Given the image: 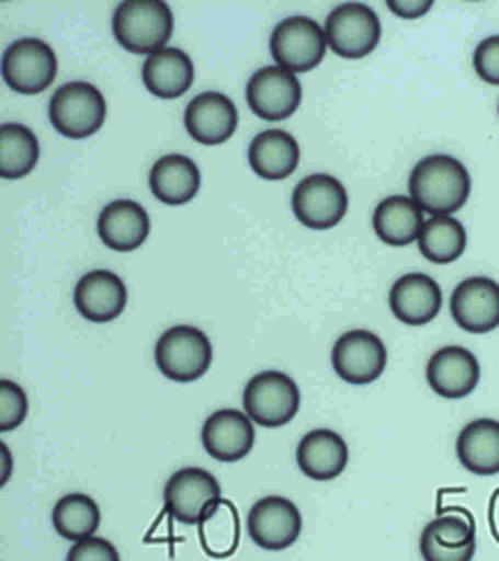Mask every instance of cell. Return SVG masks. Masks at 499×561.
<instances>
[{"label": "cell", "mask_w": 499, "mask_h": 561, "mask_svg": "<svg viewBox=\"0 0 499 561\" xmlns=\"http://www.w3.org/2000/svg\"><path fill=\"white\" fill-rule=\"evenodd\" d=\"M410 198L433 217H451L467 203L472 178L456 157H423L410 173Z\"/></svg>", "instance_id": "obj_1"}, {"label": "cell", "mask_w": 499, "mask_h": 561, "mask_svg": "<svg viewBox=\"0 0 499 561\" xmlns=\"http://www.w3.org/2000/svg\"><path fill=\"white\" fill-rule=\"evenodd\" d=\"M113 35L129 54H157L173 35V12L163 0H125L115 8Z\"/></svg>", "instance_id": "obj_2"}, {"label": "cell", "mask_w": 499, "mask_h": 561, "mask_svg": "<svg viewBox=\"0 0 499 561\" xmlns=\"http://www.w3.org/2000/svg\"><path fill=\"white\" fill-rule=\"evenodd\" d=\"M212 341L192 324L171 327L155 345L157 368L173 382L201 380L212 366Z\"/></svg>", "instance_id": "obj_3"}, {"label": "cell", "mask_w": 499, "mask_h": 561, "mask_svg": "<svg viewBox=\"0 0 499 561\" xmlns=\"http://www.w3.org/2000/svg\"><path fill=\"white\" fill-rule=\"evenodd\" d=\"M49 121L58 134L75 140L98 134L106 121L104 95L86 81L65 83L49 102Z\"/></svg>", "instance_id": "obj_4"}, {"label": "cell", "mask_w": 499, "mask_h": 561, "mask_svg": "<svg viewBox=\"0 0 499 561\" xmlns=\"http://www.w3.org/2000/svg\"><path fill=\"white\" fill-rule=\"evenodd\" d=\"M327 46L325 28L302 14L283 19L270 37V54L276 67L288 69L293 75L316 69L325 60Z\"/></svg>", "instance_id": "obj_5"}, {"label": "cell", "mask_w": 499, "mask_h": 561, "mask_svg": "<svg viewBox=\"0 0 499 561\" xmlns=\"http://www.w3.org/2000/svg\"><path fill=\"white\" fill-rule=\"evenodd\" d=\"M245 412L258 426L281 428L299 412V387L281 370H263L245 387Z\"/></svg>", "instance_id": "obj_6"}, {"label": "cell", "mask_w": 499, "mask_h": 561, "mask_svg": "<svg viewBox=\"0 0 499 561\" xmlns=\"http://www.w3.org/2000/svg\"><path fill=\"white\" fill-rule=\"evenodd\" d=\"M325 35L329 49L337 56L360 60L375 51L379 37H383V23L368 5L343 3L329 12Z\"/></svg>", "instance_id": "obj_7"}, {"label": "cell", "mask_w": 499, "mask_h": 561, "mask_svg": "<svg viewBox=\"0 0 499 561\" xmlns=\"http://www.w3.org/2000/svg\"><path fill=\"white\" fill-rule=\"evenodd\" d=\"M58 58L46 42L23 37L8 46L3 54V79L21 95H39L54 83Z\"/></svg>", "instance_id": "obj_8"}, {"label": "cell", "mask_w": 499, "mask_h": 561, "mask_svg": "<svg viewBox=\"0 0 499 561\" xmlns=\"http://www.w3.org/2000/svg\"><path fill=\"white\" fill-rule=\"evenodd\" d=\"M293 213L311 230H329L348 213V192L334 175L316 173L304 178L293 192Z\"/></svg>", "instance_id": "obj_9"}, {"label": "cell", "mask_w": 499, "mask_h": 561, "mask_svg": "<svg viewBox=\"0 0 499 561\" xmlns=\"http://www.w3.org/2000/svg\"><path fill=\"white\" fill-rule=\"evenodd\" d=\"M302 83L283 67H263L247 83V104L260 121H288L299 108Z\"/></svg>", "instance_id": "obj_10"}, {"label": "cell", "mask_w": 499, "mask_h": 561, "mask_svg": "<svg viewBox=\"0 0 499 561\" xmlns=\"http://www.w3.org/2000/svg\"><path fill=\"white\" fill-rule=\"evenodd\" d=\"M331 366L337 376L350 385H371L387 368V347L368 330L343 334L331 350Z\"/></svg>", "instance_id": "obj_11"}, {"label": "cell", "mask_w": 499, "mask_h": 561, "mask_svg": "<svg viewBox=\"0 0 499 561\" xmlns=\"http://www.w3.org/2000/svg\"><path fill=\"white\" fill-rule=\"evenodd\" d=\"M222 497V485L209 472L201 467H184L178 470L163 488L166 513L180 525L196 527L203 513L212 502Z\"/></svg>", "instance_id": "obj_12"}, {"label": "cell", "mask_w": 499, "mask_h": 561, "mask_svg": "<svg viewBox=\"0 0 499 561\" xmlns=\"http://www.w3.org/2000/svg\"><path fill=\"white\" fill-rule=\"evenodd\" d=\"M247 534L263 550H285L297 543L302 534V513L285 497L272 495L258 500L247 516Z\"/></svg>", "instance_id": "obj_13"}, {"label": "cell", "mask_w": 499, "mask_h": 561, "mask_svg": "<svg viewBox=\"0 0 499 561\" xmlns=\"http://www.w3.org/2000/svg\"><path fill=\"white\" fill-rule=\"evenodd\" d=\"M451 316L469 334H488L499 327V284L488 276L461 280L451 293Z\"/></svg>", "instance_id": "obj_14"}, {"label": "cell", "mask_w": 499, "mask_h": 561, "mask_svg": "<svg viewBox=\"0 0 499 561\" xmlns=\"http://www.w3.org/2000/svg\"><path fill=\"white\" fill-rule=\"evenodd\" d=\"M426 380L442 399H465L481 380L479 359L463 345L440 347L426 366Z\"/></svg>", "instance_id": "obj_15"}, {"label": "cell", "mask_w": 499, "mask_h": 561, "mask_svg": "<svg viewBox=\"0 0 499 561\" xmlns=\"http://www.w3.org/2000/svg\"><path fill=\"white\" fill-rule=\"evenodd\" d=\"M203 447L219 462H237L251 454L256 431L247 412L219 410L203 424Z\"/></svg>", "instance_id": "obj_16"}, {"label": "cell", "mask_w": 499, "mask_h": 561, "mask_svg": "<svg viewBox=\"0 0 499 561\" xmlns=\"http://www.w3.org/2000/svg\"><path fill=\"white\" fill-rule=\"evenodd\" d=\"M75 304L88 322H113L127 307V286L115 272L92 270L79 278Z\"/></svg>", "instance_id": "obj_17"}, {"label": "cell", "mask_w": 499, "mask_h": 561, "mask_svg": "<svg viewBox=\"0 0 499 561\" xmlns=\"http://www.w3.org/2000/svg\"><path fill=\"white\" fill-rule=\"evenodd\" d=\"M237 108L222 92H203L189 102L184 127L203 146H222L237 129Z\"/></svg>", "instance_id": "obj_18"}, {"label": "cell", "mask_w": 499, "mask_h": 561, "mask_svg": "<svg viewBox=\"0 0 499 561\" xmlns=\"http://www.w3.org/2000/svg\"><path fill=\"white\" fill-rule=\"evenodd\" d=\"M389 307L402 324L421 327L440 316L442 290L435 278L421 272H410L392 286Z\"/></svg>", "instance_id": "obj_19"}, {"label": "cell", "mask_w": 499, "mask_h": 561, "mask_svg": "<svg viewBox=\"0 0 499 561\" xmlns=\"http://www.w3.org/2000/svg\"><path fill=\"white\" fill-rule=\"evenodd\" d=\"M100 240L113 251H134L150 236V217L146 207L136 201L123 198L109 203L98 221Z\"/></svg>", "instance_id": "obj_20"}, {"label": "cell", "mask_w": 499, "mask_h": 561, "mask_svg": "<svg viewBox=\"0 0 499 561\" xmlns=\"http://www.w3.org/2000/svg\"><path fill=\"white\" fill-rule=\"evenodd\" d=\"M348 444L345 439L327 428L306 433L297 447L299 470L314 481H331L343 474L348 467Z\"/></svg>", "instance_id": "obj_21"}, {"label": "cell", "mask_w": 499, "mask_h": 561, "mask_svg": "<svg viewBox=\"0 0 499 561\" xmlns=\"http://www.w3.org/2000/svg\"><path fill=\"white\" fill-rule=\"evenodd\" d=\"M140 77L146 88L159 100H178L184 92L192 88L196 69L192 58L184 51L166 46V49L148 56L143 62Z\"/></svg>", "instance_id": "obj_22"}, {"label": "cell", "mask_w": 499, "mask_h": 561, "mask_svg": "<svg viewBox=\"0 0 499 561\" xmlns=\"http://www.w3.org/2000/svg\"><path fill=\"white\" fill-rule=\"evenodd\" d=\"M251 171L263 180H283L299 167L297 140L283 129L260 131L249 146Z\"/></svg>", "instance_id": "obj_23"}, {"label": "cell", "mask_w": 499, "mask_h": 561, "mask_svg": "<svg viewBox=\"0 0 499 561\" xmlns=\"http://www.w3.org/2000/svg\"><path fill=\"white\" fill-rule=\"evenodd\" d=\"M456 454L467 472L479 477L499 474V421L474 419L456 439Z\"/></svg>", "instance_id": "obj_24"}, {"label": "cell", "mask_w": 499, "mask_h": 561, "mask_svg": "<svg viewBox=\"0 0 499 561\" xmlns=\"http://www.w3.org/2000/svg\"><path fill=\"white\" fill-rule=\"evenodd\" d=\"M423 224V209L410 196H389L373 213L375 236L389 247L417 242Z\"/></svg>", "instance_id": "obj_25"}, {"label": "cell", "mask_w": 499, "mask_h": 561, "mask_svg": "<svg viewBox=\"0 0 499 561\" xmlns=\"http://www.w3.org/2000/svg\"><path fill=\"white\" fill-rule=\"evenodd\" d=\"M150 190L166 205H184L201 190V171L194 159L166 154L150 171Z\"/></svg>", "instance_id": "obj_26"}, {"label": "cell", "mask_w": 499, "mask_h": 561, "mask_svg": "<svg viewBox=\"0 0 499 561\" xmlns=\"http://www.w3.org/2000/svg\"><path fill=\"white\" fill-rule=\"evenodd\" d=\"M39 161V140L31 127L5 123L0 127V178H26Z\"/></svg>", "instance_id": "obj_27"}, {"label": "cell", "mask_w": 499, "mask_h": 561, "mask_svg": "<svg viewBox=\"0 0 499 561\" xmlns=\"http://www.w3.org/2000/svg\"><path fill=\"white\" fill-rule=\"evenodd\" d=\"M417 244L426 261L449 265L465 253L467 232L456 217H431L423 224Z\"/></svg>", "instance_id": "obj_28"}, {"label": "cell", "mask_w": 499, "mask_h": 561, "mask_svg": "<svg viewBox=\"0 0 499 561\" xmlns=\"http://www.w3.org/2000/svg\"><path fill=\"white\" fill-rule=\"evenodd\" d=\"M54 527L63 539L79 543L92 539L102 525V511L92 497L83 493H69L54 506Z\"/></svg>", "instance_id": "obj_29"}, {"label": "cell", "mask_w": 499, "mask_h": 561, "mask_svg": "<svg viewBox=\"0 0 499 561\" xmlns=\"http://www.w3.org/2000/svg\"><path fill=\"white\" fill-rule=\"evenodd\" d=\"M201 531V543L207 554L219 557V536L226 534L230 541H240V516L237 508L228 500H217L207 506L201 523L196 525Z\"/></svg>", "instance_id": "obj_30"}, {"label": "cell", "mask_w": 499, "mask_h": 561, "mask_svg": "<svg viewBox=\"0 0 499 561\" xmlns=\"http://www.w3.org/2000/svg\"><path fill=\"white\" fill-rule=\"evenodd\" d=\"M423 529L446 548H465L477 543V523H474L472 513L465 508L442 513Z\"/></svg>", "instance_id": "obj_31"}, {"label": "cell", "mask_w": 499, "mask_h": 561, "mask_svg": "<svg viewBox=\"0 0 499 561\" xmlns=\"http://www.w3.org/2000/svg\"><path fill=\"white\" fill-rule=\"evenodd\" d=\"M29 414V396L16 382L0 380V431L19 428Z\"/></svg>", "instance_id": "obj_32"}, {"label": "cell", "mask_w": 499, "mask_h": 561, "mask_svg": "<svg viewBox=\"0 0 499 561\" xmlns=\"http://www.w3.org/2000/svg\"><path fill=\"white\" fill-rule=\"evenodd\" d=\"M474 69L481 81L499 85V35L484 39L474 51Z\"/></svg>", "instance_id": "obj_33"}, {"label": "cell", "mask_w": 499, "mask_h": 561, "mask_svg": "<svg viewBox=\"0 0 499 561\" xmlns=\"http://www.w3.org/2000/svg\"><path fill=\"white\" fill-rule=\"evenodd\" d=\"M65 561H121V552L111 541L92 536V539L71 546Z\"/></svg>", "instance_id": "obj_34"}, {"label": "cell", "mask_w": 499, "mask_h": 561, "mask_svg": "<svg viewBox=\"0 0 499 561\" xmlns=\"http://www.w3.org/2000/svg\"><path fill=\"white\" fill-rule=\"evenodd\" d=\"M419 550L423 561H472L474 552H477V543L465 546V548H446L438 543L433 536L423 529L419 539Z\"/></svg>", "instance_id": "obj_35"}, {"label": "cell", "mask_w": 499, "mask_h": 561, "mask_svg": "<svg viewBox=\"0 0 499 561\" xmlns=\"http://www.w3.org/2000/svg\"><path fill=\"white\" fill-rule=\"evenodd\" d=\"M387 5L392 8V12H394V14L402 16V19H417V16L426 14L428 10L433 8L431 0H426V3H396V0H389Z\"/></svg>", "instance_id": "obj_36"}, {"label": "cell", "mask_w": 499, "mask_h": 561, "mask_svg": "<svg viewBox=\"0 0 499 561\" xmlns=\"http://www.w3.org/2000/svg\"><path fill=\"white\" fill-rule=\"evenodd\" d=\"M488 525L495 541L499 543V488L490 495V502H488Z\"/></svg>", "instance_id": "obj_37"}, {"label": "cell", "mask_w": 499, "mask_h": 561, "mask_svg": "<svg viewBox=\"0 0 499 561\" xmlns=\"http://www.w3.org/2000/svg\"><path fill=\"white\" fill-rule=\"evenodd\" d=\"M0 449H3V481L0 483H8L10 479V472H12V465H10V451H8V444H0Z\"/></svg>", "instance_id": "obj_38"}]
</instances>
